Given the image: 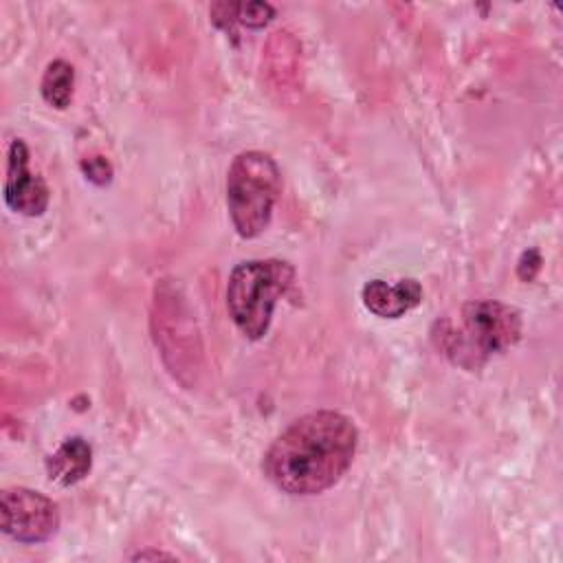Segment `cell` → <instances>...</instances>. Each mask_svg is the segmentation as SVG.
<instances>
[{
  "instance_id": "obj_5",
  "label": "cell",
  "mask_w": 563,
  "mask_h": 563,
  "mask_svg": "<svg viewBox=\"0 0 563 563\" xmlns=\"http://www.w3.org/2000/svg\"><path fill=\"white\" fill-rule=\"evenodd\" d=\"M0 526L2 532L20 543L48 541L59 528V510L46 495L13 486L0 495Z\"/></svg>"
},
{
  "instance_id": "obj_8",
  "label": "cell",
  "mask_w": 563,
  "mask_h": 563,
  "mask_svg": "<svg viewBox=\"0 0 563 563\" xmlns=\"http://www.w3.org/2000/svg\"><path fill=\"white\" fill-rule=\"evenodd\" d=\"M92 466V449L84 438H68L48 460V479L59 486H73L81 482Z\"/></svg>"
},
{
  "instance_id": "obj_9",
  "label": "cell",
  "mask_w": 563,
  "mask_h": 563,
  "mask_svg": "<svg viewBox=\"0 0 563 563\" xmlns=\"http://www.w3.org/2000/svg\"><path fill=\"white\" fill-rule=\"evenodd\" d=\"M73 86H75V68L64 59H55L46 66L40 90L48 106L64 110L70 103Z\"/></svg>"
},
{
  "instance_id": "obj_6",
  "label": "cell",
  "mask_w": 563,
  "mask_h": 563,
  "mask_svg": "<svg viewBox=\"0 0 563 563\" xmlns=\"http://www.w3.org/2000/svg\"><path fill=\"white\" fill-rule=\"evenodd\" d=\"M4 200L11 211L35 218L48 207V187L40 174L29 169V147L22 139H13L7 154Z\"/></svg>"
},
{
  "instance_id": "obj_2",
  "label": "cell",
  "mask_w": 563,
  "mask_h": 563,
  "mask_svg": "<svg viewBox=\"0 0 563 563\" xmlns=\"http://www.w3.org/2000/svg\"><path fill=\"white\" fill-rule=\"evenodd\" d=\"M519 336V310L493 299L466 301L455 312L440 317L431 328L435 350L468 372L479 369L493 354L515 345Z\"/></svg>"
},
{
  "instance_id": "obj_4",
  "label": "cell",
  "mask_w": 563,
  "mask_h": 563,
  "mask_svg": "<svg viewBox=\"0 0 563 563\" xmlns=\"http://www.w3.org/2000/svg\"><path fill=\"white\" fill-rule=\"evenodd\" d=\"M282 174L271 154L249 150L233 158L227 174V207L240 238H257L271 222Z\"/></svg>"
},
{
  "instance_id": "obj_7",
  "label": "cell",
  "mask_w": 563,
  "mask_h": 563,
  "mask_svg": "<svg viewBox=\"0 0 563 563\" xmlns=\"http://www.w3.org/2000/svg\"><path fill=\"white\" fill-rule=\"evenodd\" d=\"M422 299V288L416 279H398L387 284L385 279H372L363 286V303L369 312L383 319H398Z\"/></svg>"
},
{
  "instance_id": "obj_1",
  "label": "cell",
  "mask_w": 563,
  "mask_h": 563,
  "mask_svg": "<svg viewBox=\"0 0 563 563\" xmlns=\"http://www.w3.org/2000/svg\"><path fill=\"white\" fill-rule=\"evenodd\" d=\"M358 444L354 422L339 411H312L286 427L268 446L262 471L288 495H319L350 468Z\"/></svg>"
},
{
  "instance_id": "obj_3",
  "label": "cell",
  "mask_w": 563,
  "mask_h": 563,
  "mask_svg": "<svg viewBox=\"0 0 563 563\" xmlns=\"http://www.w3.org/2000/svg\"><path fill=\"white\" fill-rule=\"evenodd\" d=\"M295 282V268L284 260H251L238 264L227 284V308L246 339H262L268 332L277 299Z\"/></svg>"
},
{
  "instance_id": "obj_10",
  "label": "cell",
  "mask_w": 563,
  "mask_h": 563,
  "mask_svg": "<svg viewBox=\"0 0 563 563\" xmlns=\"http://www.w3.org/2000/svg\"><path fill=\"white\" fill-rule=\"evenodd\" d=\"M229 4V2H227ZM275 9L268 2H231L229 4V15L231 20L251 26V29H260L264 24H268L273 20Z\"/></svg>"
},
{
  "instance_id": "obj_11",
  "label": "cell",
  "mask_w": 563,
  "mask_h": 563,
  "mask_svg": "<svg viewBox=\"0 0 563 563\" xmlns=\"http://www.w3.org/2000/svg\"><path fill=\"white\" fill-rule=\"evenodd\" d=\"M81 169L86 178L95 185H108L112 180V165L103 156H90L81 161Z\"/></svg>"
}]
</instances>
